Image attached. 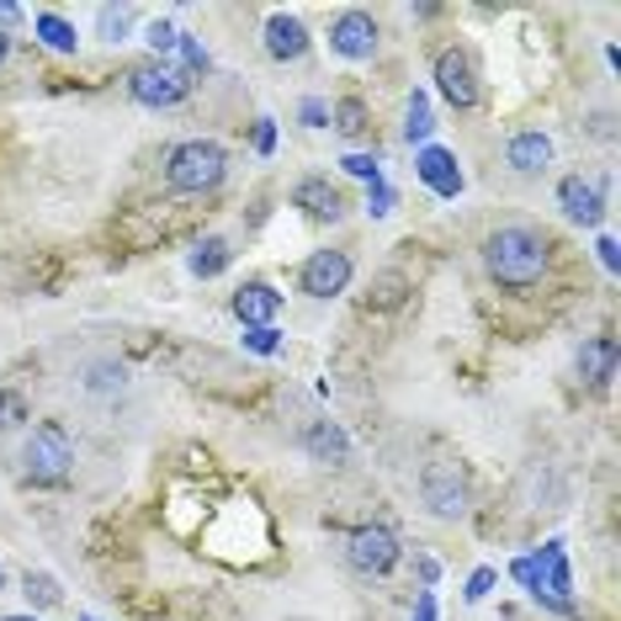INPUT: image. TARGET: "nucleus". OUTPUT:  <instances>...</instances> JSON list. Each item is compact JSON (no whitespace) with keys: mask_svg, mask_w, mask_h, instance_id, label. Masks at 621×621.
<instances>
[{"mask_svg":"<svg viewBox=\"0 0 621 621\" xmlns=\"http://www.w3.org/2000/svg\"><path fill=\"white\" fill-rule=\"evenodd\" d=\"M271 143H277V128H271V118H261V122H256V149H261V154H271Z\"/></svg>","mask_w":621,"mask_h":621,"instance_id":"nucleus-32","label":"nucleus"},{"mask_svg":"<svg viewBox=\"0 0 621 621\" xmlns=\"http://www.w3.org/2000/svg\"><path fill=\"white\" fill-rule=\"evenodd\" d=\"M298 112H303V122H309V128H330V107H324L319 96H309V101H303Z\"/></svg>","mask_w":621,"mask_h":621,"instance_id":"nucleus-30","label":"nucleus"},{"mask_svg":"<svg viewBox=\"0 0 621 621\" xmlns=\"http://www.w3.org/2000/svg\"><path fill=\"white\" fill-rule=\"evenodd\" d=\"M223 176H229V154H223V143H213V139L176 143V149H170V160H166L170 191H191V197H202V191H213Z\"/></svg>","mask_w":621,"mask_h":621,"instance_id":"nucleus-2","label":"nucleus"},{"mask_svg":"<svg viewBox=\"0 0 621 621\" xmlns=\"http://www.w3.org/2000/svg\"><path fill=\"white\" fill-rule=\"evenodd\" d=\"M558 202H563V213L573 223H600L605 218V191H600V181H584V176H563Z\"/></svg>","mask_w":621,"mask_h":621,"instance_id":"nucleus-12","label":"nucleus"},{"mask_svg":"<svg viewBox=\"0 0 621 621\" xmlns=\"http://www.w3.org/2000/svg\"><path fill=\"white\" fill-rule=\"evenodd\" d=\"M345 558H351V569L357 573H388L399 563V537L388 531V525H357L351 537H345Z\"/></svg>","mask_w":621,"mask_h":621,"instance_id":"nucleus-6","label":"nucleus"},{"mask_svg":"<svg viewBox=\"0 0 621 621\" xmlns=\"http://www.w3.org/2000/svg\"><path fill=\"white\" fill-rule=\"evenodd\" d=\"M378 22H372V11H340L330 22V48L340 53V59H351V64H361V59H372L378 53Z\"/></svg>","mask_w":621,"mask_h":621,"instance_id":"nucleus-9","label":"nucleus"},{"mask_svg":"<svg viewBox=\"0 0 621 621\" xmlns=\"http://www.w3.org/2000/svg\"><path fill=\"white\" fill-rule=\"evenodd\" d=\"M435 91L447 96L457 112L478 107V70H473V59H468L462 48H447V53L435 59Z\"/></svg>","mask_w":621,"mask_h":621,"instance_id":"nucleus-10","label":"nucleus"},{"mask_svg":"<svg viewBox=\"0 0 621 621\" xmlns=\"http://www.w3.org/2000/svg\"><path fill=\"white\" fill-rule=\"evenodd\" d=\"M548 239L537 234V229H525V223H504L494 234L483 239V266H489V277L510 292H525V287H537L548 277Z\"/></svg>","mask_w":621,"mask_h":621,"instance_id":"nucleus-1","label":"nucleus"},{"mask_svg":"<svg viewBox=\"0 0 621 621\" xmlns=\"http://www.w3.org/2000/svg\"><path fill=\"white\" fill-rule=\"evenodd\" d=\"M149 48H154V53H160V64H166V53L176 48V27H170V22H154V27H149Z\"/></svg>","mask_w":621,"mask_h":621,"instance_id":"nucleus-28","label":"nucleus"},{"mask_svg":"<svg viewBox=\"0 0 621 621\" xmlns=\"http://www.w3.org/2000/svg\"><path fill=\"white\" fill-rule=\"evenodd\" d=\"M420 494H425L430 515H441V521L468 515V473L457 462H430L425 473H420Z\"/></svg>","mask_w":621,"mask_h":621,"instance_id":"nucleus-5","label":"nucleus"},{"mask_svg":"<svg viewBox=\"0 0 621 621\" xmlns=\"http://www.w3.org/2000/svg\"><path fill=\"white\" fill-rule=\"evenodd\" d=\"M378 154H345V176H357V181H378Z\"/></svg>","mask_w":621,"mask_h":621,"instance_id":"nucleus-27","label":"nucleus"},{"mask_svg":"<svg viewBox=\"0 0 621 621\" xmlns=\"http://www.w3.org/2000/svg\"><path fill=\"white\" fill-rule=\"evenodd\" d=\"M128 91L143 107H176V101H187L191 80L176 64H139V70L128 74Z\"/></svg>","mask_w":621,"mask_h":621,"instance_id":"nucleus-7","label":"nucleus"},{"mask_svg":"<svg viewBox=\"0 0 621 621\" xmlns=\"http://www.w3.org/2000/svg\"><path fill=\"white\" fill-rule=\"evenodd\" d=\"M6 53H11V38H6V32H0V64H6Z\"/></svg>","mask_w":621,"mask_h":621,"instance_id":"nucleus-36","label":"nucleus"},{"mask_svg":"<svg viewBox=\"0 0 621 621\" xmlns=\"http://www.w3.org/2000/svg\"><path fill=\"white\" fill-rule=\"evenodd\" d=\"M489 590H494V569H478V573H473V584H468V600H483Z\"/></svg>","mask_w":621,"mask_h":621,"instance_id":"nucleus-31","label":"nucleus"},{"mask_svg":"<svg viewBox=\"0 0 621 621\" xmlns=\"http://www.w3.org/2000/svg\"><path fill=\"white\" fill-rule=\"evenodd\" d=\"M579 372H584L590 382H600V388H605V382L617 378V340H611V334L590 340V345L579 351Z\"/></svg>","mask_w":621,"mask_h":621,"instance_id":"nucleus-18","label":"nucleus"},{"mask_svg":"<svg viewBox=\"0 0 621 621\" xmlns=\"http://www.w3.org/2000/svg\"><path fill=\"white\" fill-rule=\"evenodd\" d=\"M404 292H409V282H404V271H382L378 282H372V309H399L404 303Z\"/></svg>","mask_w":621,"mask_h":621,"instance_id":"nucleus-21","label":"nucleus"},{"mask_svg":"<svg viewBox=\"0 0 621 621\" xmlns=\"http://www.w3.org/2000/svg\"><path fill=\"white\" fill-rule=\"evenodd\" d=\"M420 181H425L435 197H457L462 191V170H457V160L447 154V149H420Z\"/></svg>","mask_w":621,"mask_h":621,"instance_id":"nucleus-16","label":"nucleus"},{"mask_svg":"<svg viewBox=\"0 0 621 621\" xmlns=\"http://www.w3.org/2000/svg\"><path fill=\"white\" fill-rule=\"evenodd\" d=\"M334 128H340L345 139H357V133H367V107H361L357 96H345V101L334 107Z\"/></svg>","mask_w":621,"mask_h":621,"instance_id":"nucleus-25","label":"nucleus"},{"mask_svg":"<svg viewBox=\"0 0 621 621\" xmlns=\"http://www.w3.org/2000/svg\"><path fill=\"white\" fill-rule=\"evenodd\" d=\"M292 208H303V213L319 218V223H334V218L345 213V197H340V187H330L324 176H303V181L292 187Z\"/></svg>","mask_w":621,"mask_h":621,"instance_id":"nucleus-11","label":"nucleus"},{"mask_svg":"<svg viewBox=\"0 0 621 621\" xmlns=\"http://www.w3.org/2000/svg\"><path fill=\"white\" fill-rule=\"evenodd\" d=\"M266 53H271V59H303V53H309V27L298 22V17H282V11H277V17H271V22H266Z\"/></svg>","mask_w":621,"mask_h":621,"instance_id":"nucleus-15","label":"nucleus"},{"mask_svg":"<svg viewBox=\"0 0 621 621\" xmlns=\"http://www.w3.org/2000/svg\"><path fill=\"white\" fill-rule=\"evenodd\" d=\"M303 447H309L319 462H334V468H340V462L351 457V441H345V430L330 425V420H313L309 435H303Z\"/></svg>","mask_w":621,"mask_h":621,"instance_id":"nucleus-17","label":"nucleus"},{"mask_svg":"<svg viewBox=\"0 0 621 621\" xmlns=\"http://www.w3.org/2000/svg\"><path fill=\"white\" fill-rule=\"evenodd\" d=\"M234 313L250 324V330H261V324H271L277 313H282V292L271 282H244L234 292Z\"/></svg>","mask_w":621,"mask_h":621,"instance_id":"nucleus-13","label":"nucleus"},{"mask_svg":"<svg viewBox=\"0 0 621 621\" xmlns=\"http://www.w3.org/2000/svg\"><path fill=\"white\" fill-rule=\"evenodd\" d=\"M27 420V399L17 393V388H0V435L6 430H17Z\"/></svg>","mask_w":621,"mask_h":621,"instance_id":"nucleus-26","label":"nucleus"},{"mask_svg":"<svg viewBox=\"0 0 621 621\" xmlns=\"http://www.w3.org/2000/svg\"><path fill=\"white\" fill-rule=\"evenodd\" d=\"M430 128H435V118H430V101L414 91V96H409V107H404V139L409 143H425Z\"/></svg>","mask_w":621,"mask_h":621,"instance_id":"nucleus-20","label":"nucleus"},{"mask_svg":"<svg viewBox=\"0 0 621 621\" xmlns=\"http://www.w3.org/2000/svg\"><path fill=\"white\" fill-rule=\"evenodd\" d=\"M22 584H27V600H32V605H43V611H53V605L64 600V595H59V579H53V573H32V569H27Z\"/></svg>","mask_w":621,"mask_h":621,"instance_id":"nucleus-24","label":"nucleus"},{"mask_svg":"<svg viewBox=\"0 0 621 621\" xmlns=\"http://www.w3.org/2000/svg\"><path fill=\"white\" fill-rule=\"evenodd\" d=\"M504 160H510V170H521V176H537V170L552 166V139L542 128H525V133H515V139L504 143Z\"/></svg>","mask_w":621,"mask_h":621,"instance_id":"nucleus-14","label":"nucleus"},{"mask_svg":"<svg viewBox=\"0 0 621 621\" xmlns=\"http://www.w3.org/2000/svg\"><path fill=\"white\" fill-rule=\"evenodd\" d=\"M298 287L309 298H340L351 287V256L345 250H313L303 271H298Z\"/></svg>","mask_w":621,"mask_h":621,"instance_id":"nucleus-8","label":"nucleus"},{"mask_svg":"<svg viewBox=\"0 0 621 621\" xmlns=\"http://www.w3.org/2000/svg\"><path fill=\"white\" fill-rule=\"evenodd\" d=\"M6 621H38V617H6Z\"/></svg>","mask_w":621,"mask_h":621,"instance_id":"nucleus-37","label":"nucleus"},{"mask_svg":"<svg viewBox=\"0 0 621 621\" xmlns=\"http://www.w3.org/2000/svg\"><path fill=\"white\" fill-rule=\"evenodd\" d=\"M0 584H6V569H0Z\"/></svg>","mask_w":621,"mask_h":621,"instance_id":"nucleus-38","label":"nucleus"},{"mask_svg":"<svg viewBox=\"0 0 621 621\" xmlns=\"http://www.w3.org/2000/svg\"><path fill=\"white\" fill-rule=\"evenodd\" d=\"M515 579H521L537 600H548L552 611H569V590H573V584H569V558H563V542H548L537 558H521V563H515Z\"/></svg>","mask_w":621,"mask_h":621,"instance_id":"nucleus-4","label":"nucleus"},{"mask_svg":"<svg viewBox=\"0 0 621 621\" xmlns=\"http://www.w3.org/2000/svg\"><path fill=\"white\" fill-rule=\"evenodd\" d=\"M244 345H250L256 357H271V351H277V330H271V324H261V330L244 334Z\"/></svg>","mask_w":621,"mask_h":621,"instance_id":"nucleus-29","label":"nucleus"},{"mask_svg":"<svg viewBox=\"0 0 621 621\" xmlns=\"http://www.w3.org/2000/svg\"><path fill=\"white\" fill-rule=\"evenodd\" d=\"M80 621H96V617H80Z\"/></svg>","mask_w":621,"mask_h":621,"instance_id":"nucleus-39","label":"nucleus"},{"mask_svg":"<svg viewBox=\"0 0 621 621\" xmlns=\"http://www.w3.org/2000/svg\"><path fill=\"white\" fill-rule=\"evenodd\" d=\"M600 261H605L611 271H617V239H600Z\"/></svg>","mask_w":621,"mask_h":621,"instance_id":"nucleus-33","label":"nucleus"},{"mask_svg":"<svg viewBox=\"0 0 621 621\" xmlns=\"http://www.w3.org/2000/svg\"><path fill=\"white\" fill-rule=\"evenodd\" d=\"M22 473L38 489H59L74 473V441L64 435V425H53V420L32 425V435H27V447H22Z\"/></svg>","mask_w":621,"mask_h":621,"instance_id":"nucleus-3","label":"nucleus"},{"mask_svg":"<svg viewBox=\"0 0 621 621\" xmlns=\"http://www.w3.org/2000/svg\"><path fill=\"white\" fill-rule=\"evenodd\" d=\"M11 22H22V6H0V32H6Z\"/></svg>","mask_w":621,"mask_h":621,"instance_id":"nucleus-34","label":"nucleus"},{"mask_svg":"<svg viewBox=\"0 0 621 621\" xmlns=\"http://www.w3.org/2000/svg\"><path fill=\"white\" fill-rule=\"evenodd\" d=\"M96 27H101L107 43H122L128 27H133V6H101V11H96Z\"/></svg>","mask_w":621,"mask_h":621,"instance_id":"nucleus-22","label":"nucleus"},{"mask_svg":"<svg viewBox=\"0 0 621 621\" xmlns=\"http://www.w3.org/2000/svg\"><path fill=\"white\" fill-rule=\"evenodd\" d=\"M223 266H229V244H223V239H202V250L191 256V271H197V277H218Z\"/></svg>","mask_w":621,"mask_h":621,"instance_id":"nucleus-23","label":"nucleus"},{"mask_svg":"<svg viewBox=\"0 0 621 621\" xmlns=\"http://www.w3.org/2000/svg\"><path fill=\"white\" fill-rule=\"evenodd\" d=\"M32 27H38V38H43L48 48H59V53H74V43H80V38H74V27L64 22V17H53V11H43Z\"/></svg>","mask_w":621,"mask_h":621,"instance_id":"nucleus-19","label":"nucleus"},{"mask_svg":"<svg viewBox=\"0 0 621 621\" xmlns=\"http://www.w3.org/2000/svg\"><path fill=\"white\" fill-rule=\"evenodd\" d=\"M414 621H435V600L420 595V611H414Z\"/></svg>","mask_w":621,"mask_h":621,"instance_id":"nucleus-35","label":"nucleus"}]
</instances>
